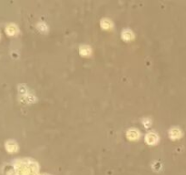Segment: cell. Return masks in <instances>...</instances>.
Wrapping results in <instances>:
<instances>
[{"mask_svg": "<svg viewBox=\"0 0 186 175\" xmlns=\"http://www.w3.org/2000/svg\"><path fill=\"white\" fill-rule=\"evenodd\" d=\"M13 171L15 175H36L37 172L36 165L32 162H16Z\"/></svg>", "mask_w": 186, "mask_h": 175, "instance_id": "cell-1", "label": "cell"}, {"mask_svg": "<svg viewBox=\"0 0 186 175\" xmlns=\"http://www.w3.org/2000/svg\"><path fill=\"white\" fill-rule=\"evenodd\" d=\"M145 140H146V142L148 144L154 145V144L158 142L159 137H158V135L156 134L155 132H149V133H147V135L145 137Z\"/></svg>", "mask_w": 186, "mask_h": 175, "instance_id": "cell-2", "label": "cell"}, {"mask_svg": "<svg viewBox=\"0 0 186 175\" xmlns=\"http://www.w3.org/2000/svg\"><path fill=\"white\" fill-rule=\"evenodd\" d=\"M6 149L9 152H15L18 149V145L15 140H7L6 143Z\"/></svg>", "mask_w": 186, "mask_h": 175, "instance_id": "cell-3", "label": "cell"}, {"mask_svg": "<svg viewBox=\"0 0 186 175\" xmlns=\"http://www.w3.org/2000/svg\"><path fill=\"white\" fill-rule=\"evenodd\" d=\"M6 34L9 36H15V34H18V28L16 27L15 24H9L6 28Z\"/></svg>", "mask_w": 186, "mask_h": 175, "instance_id": "cell-4", "label": "cell"}, {"mask_svg": "<svg viewBox=\"0 0 186 175\" xmlns=\"http://www.w3.org/2000/svg\"><path fill=\"white\" fill-rule=\"evenodd\" d=\"M127 137L130 140H136L140 137V132H139V130H134V129L129 130L127 132Z\"/></svg>", "mask_w": 186, "mask_h": 175, "instance_id": "cell-5", "label": "cell"}, {"mask_svg": "<svg viewBox=\"0 0 186 175\" xmlns=\"http://www.w3.org/2000/svg\"><path fill=\"white\" fill-rule=\"evenodd\" d=\"M122 37L125 40H130V39H132L133 38V33L130 29H124L122 32Z\"/></svg>", "mask_w": 186, "mask_h": 175, "instance_id": "cell-6", "label": "cell"}, {"mask_svg": "<svg viewBox=\"0 0 186 175\" xmlns=\"http://www.w3.org/2000/svg\"><path fill=\"white\" fill-rule=\"evenodd\" d=\"M101 26H102L103 28H105V29H109L113 27V24L108 19H103L102 22H101Z\"/></svg>", "mask_w": 186, "mask_h": 175, "instance_id": "cell-7", "label": "cell"}, {"mask_svg": "<svg viewBox=\"0 0 186 175\" xmlns=\"http://www.w3.org/2000/svg\"><path fill=\"white\" fill-rule=\"evenodd\" d=\"M80 53L82 55H84V56H87L91 53V48L89 46H82L80 47Z\"/></svg>", "mask_w": 186, "mask_h": 175, "instance_id": "cell-8", "label": "cell"}, {"mask_svg": "<svg viewBox=\"0 0 186 175\" xmlns=\"http://www.w3.org/2000/svg\"><path fill=\"white\" fill-rule=\"evenodd\" d=\"M180 135V132L178 130H172L170 131V136L172 138H176V137H178Z\"/></svg>", "mask_w": 186, "mask_h": 175, "instance_id": "cell-9", "label": "cell"}, {"mask_svg": "<svg viewBox=\"0 0 186 175\" xmlns=\"http://www.w3.org/2000/svg\"><path fill=\"white\" fill-rule=\"evenodd\" d=\"M43 175H48V174H43Z\"/></svg>", "mask_w": 186, "mask_h": 175, "instance_id": "cell-10", "label": "cell"}]
</instances>
